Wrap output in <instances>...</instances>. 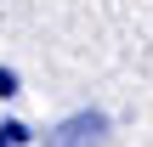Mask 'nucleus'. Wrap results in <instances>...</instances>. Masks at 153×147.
<instances>
[{
  "instance_id": "1",
  "label": "nucleus",
  "mask_w": 153,
  "mask_h": 147,
  "mask_svg": "<svg viewBox=\"0 0 153 147\" xmlns=\"http://www.w3.org/2000/svg\"><path fill=\"white\" fill-rule=\"evenodd\" d=\"M102 136H108V113H74V119H62L51 136H45V147H102Z\"/></svg>"
},
{
  "instance_id": "3",
  "label": "nucleus",
  "mask_w": 153,
  "mask_h": 147,
  "mask_svg": "<svg viewBox=\"0 0 153 147\" xmlns=\"http://www.w3.org/2000/svg\"><path fill=\"white\" fill-rule=\"evenodd\" d=\"M0 96H17V74L11 68H0Z\"/></svg>"
},
{
  "instance_id": "2",
  "label": "nucleus",
  "mask_w": 153,
  "mask_h": 147,
  "mask_svg": "<svg viewBox=\"0 0 153 147\" xmlns=\"http://www.w3.org/2000/svg\"><path fill=\"white\" fill-rule=\"evenodd\" d=\"M28 142V125H0V147H23Z\"/></svg>"
}]
</instances>
